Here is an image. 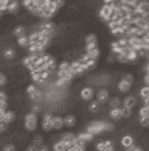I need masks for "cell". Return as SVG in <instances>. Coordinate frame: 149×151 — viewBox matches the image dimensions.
<instances>
[{
  "mask_svg": "<svg viewBox=\"0 0 149 151\" xmlns=\"http://www.w3.org/2000/svg\"><path fill=\"white\" fill-rule=\"evenodd\" d=\"M24 125H25V129L26 131H34L36 126H37V115L34 112H30L25 115V120H24Z\"/></svg>",
  "mask_w": 149,
  "mask_h": 151,
  "instance_id": "6da1fadb",
  "label": "cell"
},
{
  "mask_svg": "<svg viewBox=\"0 0 149 151\" xmlns=\"http://www.w3.org/2000/svg\"><path fill=\"white\" fill-rule=\"evenodd\" d=\"M115 8H117V3H113V5H104V6L101 8V11H99V17H101L103 20H106V22H110Z\"/></svg>",
  "mask_w": 149,
  "mask_h": 151,
  "instance_id": "7a4b0ae2",
  "label": "cell"
},
{
  "mask_svg": "<svg viewBox=\"0 0 149 151\" xmlns=\"http://www.w3.org/2000/svg\"><path fill=\"white\" fill-rule=\"evenodd\" d=\"M132 83H134V78H132V75L130 73H128V75H124L123 78H121V81L118 83V91L120 92H128L129 89H130V86H132Z\"/></svg>",
  "mask_w": 149,
  "mask_h": 151,
  "instance_id": "3957f363",
  "label": "cell"
},
{
  "mask_svg": "<svg viewBox=\"0 0 149 151\" xmlns=\"http://www.w3.org/2000/svg\"><path fill=\"white\" fill-rule=\"evenodd\" d=\"M87 132H90V134H101L104 131V122H92L89 126H87Z\"/></svg>",
  "mask_w": 149,
  "mask_h": 151,
  "instance_id": "277c9868",
  "label": "cell"
},
{
  "mask_svg": "<svg viewBox=\"0 0 149 151\" xmlns=\"http://www.w3.org/2000/svg\"><path fill=\"white\" fill-rule=\"evenodd\" d=\"M64 3H65V0H53L51 5H50V8H48L50 19H51L53 16L58 13V9H59V8H62V6H64Z\"/></svg>",
  "mask_w": 149,
  "mask_h": 151,
  "instance_id": "5b68a950",
  "label": "cell"
},
{
  "mask_svg": "<svg viewBox=\"0 0 149 151\" xmlns=\"http://www.w3.org/2000/svg\"><path fill=\"white\" fill-rule=\"evenodd\" d=\"M26 93H28L30 100H33V101H37V100L41 98V91L34 84H30L28 87H26Z\"/></svg>",
  "mask_w": 149,
  "mask_h": 151,
  "instance_id": "8992f818",
  "label": "cell"
},
{
  "mask_svg": "<svg viewBox=\"0 0 149 151\" xmlns=\"http://www.w3.org/2000/svg\"><path fill=\"white\" fill-rule=\"evenodd\" d=\"M42 129L43 131H51L53 129V117H51V114H45V115H43Z\"/></svg>",
  "mask_w": 149,
  "mask_h": 151,
  "instance_id": "52a82bcc",
  "label": "cell"
},
{
  "mask_svg": "<svg viewBox=\"0 0 149 151\" xmlns=\"http://www.w3.org/2000/svg\"><path fill=\"white\" fill-rule=\"evenodd\" d=\"M71 69V63H67V61H64V63H61L59 67H58V76L62 78L67 72Z\"/></svg>",
  "mask_w": 149,
  "mask_h": 151,
  "instance_id": "ba28073f",
  "label": "cell"
},
{
  "mask_svg": "<svg viewBox=\"0 0 149 151\" xmlns=\"http://www.w3.org/2000/svg\"><path fill=\"white\" fill-rule=\"evenodd\" d=\"M93 95H95V92H93L92 87H84L81 91V98L84 100V101H92Z\"/></svg>",
  "mask_w": 149,
  "mask_h": 151,
  "instance_id": "9c48e42d",
  "label": "cell"
},
{
  "mask_svg": "<svg viewBox=\"0 0 149 151\" xmlns=\"http://www.w3.org/2000/svg\"><path fill=\"white\" fill-rule=\"evenodd\" d=\"M98 47V41H96V36L95 35H89L86 37V50H92Z\"/></svg>",
  "mask_w": 149,
  "mask_h": 151,
  "instance_id": "30bf717a",
  "label": "cell"
},
{
  "mask_svg": "<svg viewBox=\"0 0 149 151\" xmlns=\"http://www.w3.org/2000/svg\"><path fill=\"white\" fill-rule=\"evenodd\" d=\"M71 70H73L76 75H81V73L86 72V67H84V64H82L81 61H75V63H71Z\"/></svg>",
  "mask_w": 149,
  "mask_h": 151,
  "instance_id": "8fae6325",
  "label": "cell"
},
{
  "mask_svg": "<svg viewBox=\"0 0 149 151\" xmlns=\"http://www.w3.org/2000/svg\"><path fill=\"white\" fill-rule=\"evenodd\" d=\"M96 98H98L99 103L109 101V92H107V89H99V91L96 92Z\"/></svg>",
  "mask_w": 149,
  "mask_h": 151,
  "instance_id": "7c38bea8",
  "label": "cell"
},
{
  "mask_svg": "<svg viewBox=\"0 0 149 151\" xmlns=\"http://www.w3.org/2000/svg\"><path fill=\"white\" fill-rule=\"evenodd\" d=\"M110 119L112 120H120L123 119V108H112L110 109Z\"/></svg>",
  "mask_w": 149,
  "mask_h": 151,
  "instance_id": "4fadbf2b",
  "label": "cell"
},
{
  "mask_svg": "<svg viewBox=\"0 0 149 151\" xmlns=\"http://www.w3.org/2000/svg\"><path fill=\"white\" fill-rule=\"evenodd\" d=\"M31 80L34 84H41V83H43V78H42V70H34L31 72Z\"/></svg>",
  "mask_w": 149,
  "mask_h": 151,
  "instance_id": "5bb4252c",
  "label": "cell"
},
{
  "mask_svg": "<svg viewBox=\"0 0 149 151\" xmlns=\"http://www.w3.org/2000/svg\"><path fill=\"white\" fill-rule=\"evenodd\" d=\"M121 145L126 148V150H129L134 147V137L132 136H124V137H121Z\"/></svg>",
  "mask_w": 149,
  "mask_h": 151,
  "instance_id": "9a60e30c",
  "label": "cell"
},
{
  "mask_svg": "<svg viewBox=\"0 0 149 151\" xmlns=\"http://www.w3.org/2000/svg\"><path fill=\"white\" fill-rule=\"evenodd\" d=\"M39 31L45 33L47 36L51 37V36H53V31H54V25H53V24H43V25H41V30H39Z\"/></svg>",
  "mask_w": 149,
  "mask_h": 151,
  "instance_id": "2e32d148",
  "label": "cell"
},
{
  "mask_svg": "<svg viewBox=\"0 0 149 151\" xmlns=\"http://www.w3.org/2000/svg\"><path fill=\"white\" fill-rule=\"evenodd\" d=\"M110 48H112V53L113 55H121V53H124V52H128V48H123V47H120L118 45V42L117 41H115V42H112V44H110Z\"/></svg>",
  "mask_w": 149,
  "mask_h": 151,
  "instance_id": "e0dca14e",
  "label": "cell"
},
{
  "mask_svg": "<svg viewBox=\"0 0 149 151\" xmlns=\"http://www.w3.org/2000/svg\"><path fill=\"white\" fill-rule=\"evenodd\" d=\"M39 58L37 55H28V56H25L24 59H22V64H24L25 67H30L31 64H34L36 63V59Z\"/></svg>",
  "mask_w": 149,
  "mask_h": 151,
  "instance_id": "ac0fdd59",
  "label": "cell"
},
{
  "mask_svg": "<svg viewBox=\"0 0 149 151\" xmlns=\"http://www.w3.org/2000/svg\"><path fill=\"white\" fill-rule=\"evenodd\" d=\"M134 106H135V98L134 97H126L123 100V108H128V109H134Z\"/></svg>",
  "mask_w": 149,
  "mask_h": 151,
  "instance_id": "d6986e66",
  "label": "cell"
},
{
  "mask_svg": "<svg viewBox=\"0 0 149 151\" xmlns=\"http://www.w3.org/2000/svg\"><path fill=\"white\" fill-rule=\"evenodd\" d=\"M86 52H87V53H86L87 56H89L90 59H95V61L99 58V55H101V52H99V48H98V47L92 48V50H86Z\"/></svg>",
  "mask_w": 149,
  "mask_h": 151,
  "instance_id": "ffe728a7",
  "label": "cell"
},
{
  "mask_svg": "<svg viewBox=\"0 0 149 151\" xmlns=\"http://www.w3.org/2000/svg\"><path fill=\"white\" fill-rule=\"evenodd\" d=\"M76 125V117L75 115H67V117H65V119H64V126H67V128H73Z\"/></svg>",
  "mask_w": 149,
  "mask_h": 151,
  "instance_id": "44dd1931",
  "label": "cell"
},
{
  "mask_svg": "<svg viewBox=\"0 0 149 151\" xmlns=\"http://www.w3.org/2000/svg\"><path fill=\"white\" fill-rule=\"evenodd\" d=\"M14 119H16V114L13 112V111H6V112H5V117H3V123L5 125H9Z\"/></svg>",
  "mask_w": 149,
  "mask_h": 151,
  "instance_id": "7402d4cb",
  "label": "cell"
},
{
  "mask_svg": "<svg viewBox=\"0 0 149 151\" xmlns=\"http://www.w3.org/2000/svg\"><path fill=\"white\" fill-rule=\"evenodd\" d=\"M62 126H64L62 117H53V129H61Z\"/></svg>",
  "mask_w": 149,
  "mask_h": 151,
  "instance_id": "603a6c76",
  "label": "cell"
},
{
  "mask_svg": "<svg viewBox=\"0 0 149 151\" xmlns=\"http://www.w3.org/2000/svg\"><path fill=\"white\" fill-rule=\"evenodd\" d=\"M17 9H19V2H16V0H14V2H9L8 9H6L9 14H16V13H17Z\"/></svg>",
  "mask_w": 149,
  "mask_h": 151,
  "instance_id": "cb8c5ba5",
  "label": "cell"
},
{
  "mask_svg": "<svg viewBox=\"0 0 149 151\" xmlns=\"http://www.w3.org/2000/svg\"><path fill=\"white\" fill-rule=\"evenodd\" d=\"M65 150H67V145L64 140H59L53 145V151H65Z\"/></svg>",
  "mask_w": 149,
  "mask_h": 151,
  "instance_id": "d4e9b609",
  "label": "cell"
},
{
  "mask_svg": "<svg viewBox=\"0 0 149 151\" xmlns=\"http://www.w3.org/2000/svg\"><path fill=\"white\" fill-rule=\"evenodd\" d=\"M137 58H138V52L129 47L128 48V61H135Z\"/></svg>",
  "mask_w": 149,
  "mask_h": 151,
  "instance_id": "484cf974",
  "label": "cell"
},
{
  "mask_svg": "<svg viewBox=\"0 0 149 151\" xmlns=\"http://www.w3.org/2000/svg\"><path fill=\"white\" fill-rule=\"evenodd\" d=\"M109 147H113V143L110 142V140H106V142H99V143H96V150H98V151H103V150H106V148H109Z\"/></svg>",
  "mask_w": 149,
  "mask_h": 151,
  "instance_id": "4316f807",
  "label": "cell"
},
{
  "mask_svg": "<svg viewBox=\"0 0 149 151\" xmlns=\"http://www.w3.org/2000/svg\"><path fill=\"white\" fill-rule=\"evenodd\" d=\"M78 137H79V139H82V140H84L86 143H87V142H92V140H93V134L87 132V131H86V132H81Z\"/></svg>",
  "mask_w": 149,
  "mask_h": 151,
  "instance_id": "83f0119b",
  "label": "cell"
},
{
  "mask_svg": "<svg viewBox=\"0 0 149 151\" xmlns=\"http://www.w3.org/2000/svg\"><path fill=\"white\" fill-rule=\"evenodd\" d=\"M17 44H19L20 47H26V45H28V44H30V42H28V37H26L25 35L19 36V37H17Z\"/></svg>",
  "mask_w": 149,
  "mask_h": 151,
  "instance_id": "f1b7e54d",
  "label": "cell"
},
{
  "mask_svg": "<svg viewBox=\"0 0 149 151\" xmlns=\"http://www.w3.org/2000/svg\"><path fill=\"white\" fill-rule=\"evenodd\" d=\"M109 104H110V109H112V108H120L121 100L117 98V97H113V98H110V100H109Z\"/></svg>",
  "mask_w": 149,
  "mask_h": 151,
  "instance_id": "f546056e",
  "label": "cell"
},
{
  "mask_svg": "<svg viewBox=\"0 0 149 151\" xmlns=\"http://www.w3.org/2000/svg\"><path fill=\"white\" fill-rule=\"evenodd\" d=\"M140 119H146V117H149V106L148 104H145L143 108L140 109Z\"/></svg>",
  "mask_w": 149,
  "mask_h": 151,
  "instance_id": "4dcf8cb0",
  "label": "cell"
},
{
  "mask_svg": "<svg viewBox=\"0 0 149 151\" xmlns=\"http://www.w3.org/2000/svg\"><path fill=\"white\" fill-rule=\"evenodd\" d=\"M75 137H76V136H73V134H71V132H65L64 136L61 137V140H64L65 143H67V142H71V140H73Z\"/></svg>",
  "mask_w": 149,
  "mask_h": 151,
  "instance_id": "1f68e13d",
  "label": "cell"
},
{
  "mask_svg": "<svg viewBox=\"0 0 149 151\" xmlns=\"http://www.w3.org/2000/svg\"><path fill=\"white\" fill-rule=\"evenodd\" d=\"M3 55H5V58H6V59H13V58L16 56V52H14L13 48H6Z\"/></svg>",
  "mask_w": 149,
  "mask_h": 151,
  "instance_id": "d6a6232c",
  "label": "cell"
},
{
  "mask_svg": "<svg viewBox=\"0 0 149 151\" xmlns=\"http://www.w3.org/2000/svg\"><path fill=\"white\" fill-rule=\"evenodd\" d=\"M33 145H34V147H37V148L42 147V145H43V139H42L41 136H36L34 139H33Z\"/></svg>",
  "mask_w": 149,
  "mask_h": 151,
  "instance_id": "836d02e7",
  "label": "cell"
},
{
  "mask_svg": "<svg viewBox=\"0 0 149 151\" xmlns=\"http://www.w3.org/2000/svg\"><path fill=\"white\" fill-rule=\"evenodd\" d=\"M0 106L3 109H6V93L5 92H0Z\"/></svg>",
  "mask_w": 149,
  "mask_h": 151,
  "instance_id": "e575fe53",
  "label": "cell"
},
{
  "mask_svg": "<svg viewBox=\"0 0 149 151\" xmlns=\"http://www.w3.org/2000/svg\"><path fill=\"white\" fill-rule=\"evenodd\" d=\"M140 95H141L143 100H148V98H149V86H145V87H143L141 92H140Z\"/></svg>",
  "mask_w": 149,
  "mask_h": 151,
  "instance_id": "d590c367",
  "label": "cell"
},
{
  "mask_svg": "<svg viewBox=\"0 0 149 151\" xmlns=\"http://www.w3.org/2000/svg\"><path fill=\"white\" fill-rule=\"evenodd\" d=\"M117 59H118V63H129L128 61V52H124L121 55H117Z\"/></svg>",
  "mask_w": 149,
  "mask_h": 151,
  "instance_id": "8d00e7d4",
  "label": "cell"
},
{
  "mask_svg": "<svg viewBox=\"0 0 149 151\" xmlns=\"http://www.w3.org/2000/svg\"><path fill=\"white\" fill-rule=\"evenodd\" d=\"M99 106H101V103H99V101H92L90 106H89V109L92 111V112H96V111L99 109Z\"/></svg>",
  "mask_w": 149,
  "mask_h": 151,
  "instance_id": "74e56055",
  "label": "cell"
},
{
  "mask_svg": "<svg viewBox=\"0 0 149 151\" xmlns=\"http://www.w3.org/2000/svg\"><path fill=\"white\" fill-rule=\"evenodd\" d=\"M9 2L11 0H0V11H6L8 9V5H9Z\"/></svg>",
  "mask_w": 149,
  "mask_h": 151,
  "instance_id": "f35d334b",
  "label": "cell"
},
{
  "mask_svg": "<svg viewBox=\"0 0 149 151\" xmlns=\"http://www.w3.org/2000/svg\"><path fill=\"white\" fill-rule=\"evenodd\" d=\"M24 31H25V28H24V27H16V28H14V35L16 36H22V35H24Z\"/></svg>",
  "mask_w": 149,
  "mask_h": 151,
  "instance_id": "ab89813d",
  "label": "cell"
},
{
  "mask_svg": "<svg viewBox=\"0 0 149 151\" xmlns=\"http://www.w3.org/2000/svg\"><path fill=\"white\" fill-rule=\"evenodd\" d=\"M67 83H68V81H67V80H64V78H58L56 86H58V87H64L65 84H67Z\"/></svg>",
  "mask_w": 149,
  "mask_h": 151,
  "instance_id": "60d3db41",
  "label": "cell"
},
{
  "mask_svg": "<svg viewBox=\"0 0 149 151\" xmlns=\"http://www.w3.org/2000/svg\"><path fill=\"white\" fill-rule=\"evenodd\" d=\"M65 151H86V147H71V148H67Z\"/></svg>",
  "mask_w": 149,
  "mask_h": 151,
  "instance_id": "b9f144b4",
  "label": "cell"
},
{
  "mask_svg": "<svg viewBox=\"0 0 149 151\" xmlns=\"http://www.w3.org/2000/svg\"><path fill=\"white\" fill-rule=\"evenodd\" d=\"M140 125L145 126V128H148V126H149V117H146V119H140Z\"/></svg>",
  "mask_w": 149,
  "mask_h": 151,
  "instance_id": "7bdbcfd3",
  "label": "cell"
},
{
  "mask_svg": "<svg viewBox=\"0 0 149 151\" xmlns=\"http://www.w3.org/2000/svg\"><path fill=\"white\" fill-rule=\"evenodd\" d=\"M22 5H24L25 8H31V5H33V0H22Z\"/></svg>",
  "mask_w": 149,
  "mask_h": 151,
  "instance_id": "ee69618b",
  "label": "cell"
},
{
  "mask_svg": "<svg viewBox=\"0 0 149 151\" xmlns=\"http://www.w3.org/2000/svg\"><path fill=\"white\" fill-rule=\"evenodd\" d=\"M130 114H132V109H128V108H123V117H130Z\"/></svg>",
  "mask_w": 149,
  "mask_h": 151,
  "instance_id": "f6af8a7d",
  "label": "cell"
},
{
  "mask_svg": "<svg viewBox=\"0 0 149 151\" xmlns=\"http://www.w3.org/2000/svg\"><path fill=\"white\" fill-rule=\"evenodd\" d=\"M3 151H16V147H14V145H11V143H8V145H5V147H3Z\"/></svg>",
  "mask_w": 149,
  "mask_h": 151,
  "instance_id": "bcb514c9",
  "label": "cell"
},
{
  "mask_svg": "<svg viewBox=\"0 0 149 151\" xmlns=\"http://www.w3.org/2000/svg\"><path fill=\"white\" fill-rule=\"evenodd\" d=\"M104 131H113V125H110V123H104Z\"/></svg>",
  "mask_w": 149,
  "mask_h": 151,
  "instance_id": "7dc6e473",
  "label": "cell"
},
{
  "mask_svg": "<svg viewBox=\"0 0 149 151\" xmlns=\"http://www.w3.org/2000/svg\"><path fill=\"white\" fill-rule=\"evenodd\" d=\"M5 84H6V76L0 73V86H5Z\"/></svg>",
  "mask_w": 149,
  "mask_h": 151,
  "instance_id": "c3c4849f",
  "label": "cell"
},
{
  "mask_svg": "<svg viewBox=\"0 0 149 151\" xmlns=\"http://www.w3.org/2000/svg\"><path fill=\"white\" fill-rule=\"evenodd\" d=\"M26 151H39V148H37V147H34V145H28V147H26Z\"/></svg>",
  "mask_w": 149,
  "mask_h": 151,
  "instance_id": "681fc988",
  "label": "cell"
},
{
  "mask_svg": "<svg viewBox=\"0 0 149 151\" xmlns=\"http://www.w3.org/2000/svg\"><path fill=\"white\" fill-rule=\"evenodd\" d=\"M5 129H6V125H5L3 122H0V132H2V131H5Z\"/></svg>",
  "mask_w": 149,
  "mask_h": 151,
  "instance_id": "f907efd6",
  "label": "cell"
},
{
  "mask_svg": "<svg viewBox=\"0 0 149 151\" xmlns=\"http://www.w3.org/2000/svg\"><path fill=\"white\" fill-rule=\"evenodd\" d=\"M39 151H50V148L47 145H42V147H39Z\"/></svg>",
  "mask_w": 149,
  "mask_h": 151,
  "instance_id": "816d5d0a",
  "label": "cell"
},
{
  "mask_svg": "<svg viewBox=\"0 0 149 151\" xmlns=\"http://www.w3.org/2000/svg\"><path fill=\"white\" fill-rule=\"evenodd\" d=\"M39 111H41V108H39V106H37V104H34V106H33V112H39Z\"/></svg>",
  "mask_w": 149,
  "mask_h": 151,
  "instance_id": "f5cc1de1",
  "label": "cell"
},
{
  "mask_svg": "<svg viewBox=\"0 0 149 151\" xmlns=\"http://www.w3.org/2000/svg\"><path fill=\"white\" fill-rule=\"evenodd\" d=\"M129 151H143L140 147H132V148H129Z\"/></svg>",
  "mask_w": 149,
  "mask_h": 151,
  "instance_id": "db71d44e",
  "label": "cell"
},
{
  "mask_svg": "<svg viewBox=\"0 0 149 151\" xmlns=\"http://www.w3.org/2000/svg\"><path fill=\"white\" fill-rule=\"evenodd\" d=\"M145 83H146V86H149V73H146L145 76Z\"/></svg>",
  "mask_w": 149,
  "mask_h": 151,
  "instance_id": "11a10c76",
  "label": "cell"
},
{
  "mask_svg": "<svg viewBox=\"0 0 149 151\" xmlns=\"http://www.w3.org/2000/svg\"><path fill=\"white\" fill-rule=\"evenodd\" d=\"M103 151H115V147H109V148H106V150H103Z\"/></svg>",
  "mask_w": 149,
  "mask_h": 151,
  "instance_id": "9f6ffc18",
  "label": "cell"
},
{
  "mask_svg": "<svg viewBox=\"0 0 149 151\" xmlns=\"http://www.w3.org/2000/svg\"><path fill=\"white\" fill-rule=\"evenodd\" d=\"M2 111H6V109H3V108H2V106H0V112H2Z\"/></svg>",
  "mask_w": 149,
  "mask_h": 151,
  "instance_id": "6f0895ef",
  "label": "cell"
}]
</instances>
